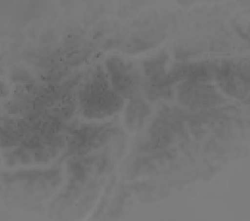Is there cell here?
<instances>
[{
    "mask_svg": "<svg viewBox=\"0 0 250 221\" xmlns=\"http://www.w3.org/2000/svg\"><path fill=\"white\" fill-rule=\"evenodd\" d=\"M150 112L148 106L137 97H133L127 110V123L133 129L142 128L146 116Z\"/></svg>",
    "mask_w": 250,
    "mask_h": 221,
    "instance_id": "cell-1",
    "label": "cell"
},
{
    "mask_svg": "<svg viewBox=\"0 0 250 221\" xmlns=\"http://www.w3.org/2000/svg\"><path fill=\"white\" fill-rule=\"evenodd\" d=\"M168 61V55L166 53H161L160 55L155 58L150 59L145 61V72L149 77L155 76L160 73L165 72L164 66Z\"/></svg>",
    "mask_w": 250,
    "mask_h": 221,
    "instance_id": "cell-2",
    "label": "cell"
}]
</instances>
